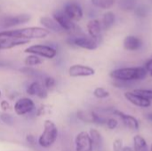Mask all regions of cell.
I'll return each instance as SVG.
<instances>
[{
	"label": "cell",
	"mask_w": 152,
	"mask_h": 151,
	"mask_svg": "<svg viewBox=\"0 0 152 151\" xmlns=\"http://www.w3.org/2000/svg\"><path fill=\"white\" fill-rule=\"evenodd\" d=\"M150 151H152V143L151 145V148H150Z\"/></svg>",
	"instance_id": "cell-38"
},
{
	"label": "cell",
	"mask_w": 152,
	"mask_h": 151,
	"mask_svg": "<svg viewBox=\"0 0 152 151\" xmlns=\"http://www.w3.org/2000/svg\"><path fill=\"white\" fill-rule=\"evenodd\" d=\"M151 77H152V74H151Z\"/></svg>",
	"instance_id": "cell-40"
},
{
	"label": "cell",
	"mask_w": 152,
	"mask_h": 151,
	"mask_svg": "<svg viewBox=\"0 0 152 151\" xmlns=\"http://www.w3.org/2000/svg\"><path fill=\"white\" fill-rule=\"evenodd\" d=\"M50 34V31L45 28L40 27H29L23 28L13 30H6L0 32L1 37H10L21 40H30V39H41L46 37Z\"/></svg>",
	"instance_id": "cell-2"
},
{
	"label": "cell",
	"mask_w": 152,
	"mask_h": 151,
	"mask_svg": "<svg viewBox=\"0 0 152 151\" xmlns=\"http://www.w3.org/2000/svg\"><path fill=\"white\" fill-rule=\"evenodd\" d=\"M53 19L61 26V28L63 29V31L65 30L69 33H73V34H75V36L77 34H79L80 28L77 27V25L73 20H71L69 17H67L63 12H60V11L55 12L53 13Z\"/></svg>",
	"instance_id": "cell-4"
},
{
	"label": "cell",
	"mask_w": 152,
	"mask_h": 151,
	"mask_svg": "<svg viewBox=\"0 0 152 151\" xmlns=\"http://www.w3.org/2000/svg\"><path fill=\"white\" fill-rule=\"evenodd\" d=\"M26 53L34 54L46 59H53L57 55V51L52 46L45 44H34L25 49Z\"/></svg>",
	"instance_id": "cell-6"
},
{
	"label": "cell",
	"mask_w": 152,
	"mask_h": 151,
	"mask_svg": "<svg viewBox=\"0 0 152 151\" xmlns=\"http://www.w3.org/2000/svg\"><path fill=\"white\" fill-rule=\"evenodd\" d=\"M0 119L5 124V125H13L14 123V120H13V117L9 115V114H6V113H3L0 115Z\"/></svg>",
	"instance_id": "cell-32"
},
{
	"label": "cell",
	"mask_w": 152,
	"mask_h": 151,
	"mask_svg": "<svg viewBox=\"0 0 152 151\" xmlns=\"http://www.w3.org/2000/svg\"><path fill=\"white\" fill-rule=\"evenodd\" d=\"M134 151H148V144L146 140L140 134H136L133 138Z\"/></svg>",
	"instance_id": "cell-18"
},
{
	"label": "cell",
	"mask_w": 152,
	"mask_h": 151,
	"mask_svg": "<svg viewBox=\"0 0 152 151\" xmlns=\"http://www.w3.org/2000/svg\"><path fill=\"white\" fill-rule=\"evenodd\" d=\"M124 148V144H123V140L120 138H117L114 140L113 143H112V150L113 151H122Z\"/></svg>",
	"instance_id": "cell-31"
},
{
	"label": "cell",
	"mask_w": 152,
	"mask_h": 151,
	"mask_svg": "<svg viewBox=\"0 0 152 151\" xmlns=\"http://www.w3.org/2000/svg\"><path fill=\"white\" fill-rule=\"evenodd\" d=\"M27 93L28 95H32V96H37L41 99H45L47 97V90L44 87V85H42L40 83L35 81L33 83H31L26 90Z\"/></svg>",
	"instance_id": "cell-15"
},
{
	"label": "cell",
	"mask_w": 152,
	"mask_h": 151,
	"mask_svg": "<svg viewBox=\"0 0 152 151\" xmlns=\"http://www.w3.org/2000/svg\"><path fill=\"white\" fill-rule=\"evenodd\" d=\"M0 106H1V108H2V109L3 110H7V109H9V108H10V105H9V103L7 102V101H1V103H0Z\"/></svg>",
	"instance_id": "cell-35"
},
{
	"label": "cell",
	"mask_w": 152,
	"mask_h": 151,
	"mask_svg": "<svg viewBox=\"0 0 152 151\" xmlns=\"http://www.w3.org/2000/svg\"><path fill=\"white\" fill-rule=\"evenodd\" d=\"M55 79L53 77H46L44 78V87L46 89V90H52L54 88L55 86Z\"/></svg>",
	"instance_id": "cell-28"
},
{
	"label": "cell",
	"mask_w": 152,
	"mask_h": 151,
	"mask_svg": "<svg viewBox=\"0 0 152 151\" xmlns=\"http://www.w3.org/2000/svg\"><path fill=\"white\" fill-rule=\"evenodd\" d=\"M24 63L27 67H33V66H37V65H40L41 63H43V60L37 55L30 54L25 58Z\"/></svg>",
	"instance_id": "cell-22"
},
{
	"label": "cell",
	"mask_w": 152,
	"mask_h": 151,
	"mask_svg": "<svg viewBox=\"0 0 152 151\" xmlns=\"http://www.w3.org/2000/svg\"><path fill=\"white\" fill-rule=\"evenodd\" d=\"M29 14H18V15H10L4 16L0 19V28H8L19 25L25 24L30 20Z\"/></svg>",
	"instance_id": "cell-7"
},
{
	"label": "cell",
	"mask_w": 152,
	"mask_h": 151,
	"mask_svg": "<svg viewBox=\"0 0 152 151\" xmlns=\"http://www.w3.org/2000/svg\"><path fill=\"white\" fill-rule=\"evenodd\" d=\"M122 151H134V150L131 147H129V146H126V147L123 148Z\"/></svg>",
	"instance_id": "cell-37"
},
{
	"label": "cell",
	"mask_w": 152,
	"mask_h": 151,
	"mask_svg": "<svg viewBox=\"0 0 152 151\" xmlns=\"http://www.w3.org/2000/svg\"><path fill=\"white\" fill-rule=\"evenodd\" d=\"M26 140H27L28 143H29L30 145H34V144L36 143L35 137H34L33 135H31V134H29V135H27V137H26Z\"/></svg>",
	"instance_id": "cell-34"
},
{
	"label": "cell",
	"mask_w": 152,
	"mask_h": 151,
	"mask_svg": "<svg viewBox=\"0 0 152 151\" xmlns=\"http://www.w3.org/2000/svg\"><path fill=\"white\" fill-rule=\"evenodd\" d=\"M35 109V103L29 98L19 99L14 104V111L18 116H24Z\"/></svg>",
	"instance_id": "cell-11"
},
{
	"label": "cell",
	"mask_w": 152,
	"mask_h": 151,
	"mask_svg": "<svg viewBox=\"0 0 152 151\" xmlns=\"http://www.w3.org/2000/svg\"><path fill=\"white\" fill-rule=\"evenodd\" d=\"M145 118H146L148 121H150V122H151L152 123V112H149V113L145 114Z\"/></svg>",
	"instance_id": "cell-36"
},
{
	"label": "cell",
	"mask_w": 152,
	"mask_h": 151,
	"mask_svg": "<svg viewBox=\"0 0 152 151\" xmlns=\"http://www.w3.org/2000/svg\"><path fill=\"white\" fill-rule=\"evenodd\" d=\"M134 93L149 99L150 101H152V89H142V88H139V89H134Z\"/></svg>",
	"instance_id": "cell-27"
},
{
	"label": "cell",
	"mask_w": 152,
	"mask_h": 151,
	"mask_svg": "<svg viewBox=\"0 0 152 151\" xmlns=\"http://www.w3.org/2000/svg\"><path fill=\"white\" fill-rule=\"evenodd\" d=\"M123 45L126 50L130 51V52H135L142 48V41L140 37L134 36V35H130L125 37Z\"/></svg>",
	"instance_id": "cell-14"
},
{
	"label": "cell",
	"mask_w": 152,
	"mask_h": 151,
	"mask_svg": "<svg viewBox=\"0 0 152 151\" xmlns=\"http://www.w3.org/2000/svg\"><path fill=\"white\" fill-rule=\"evenodd\" d=\"M77 118L85 123H93V111L80 110L77 112Z\"/></svg>",
	"instance_id": "cell-24"
},
{
	"label": "cell",
	"mask_w": 152,
	"mask_h": 151,
	"mask_svg": "<svg viewBox=\"0 0 152 151\" xmlns=\"http://www.w3.org/2000/svg\"><path fill=\"white\" fill-rule=\"evenodd\" d=\"M86 27H87V31H88L89 36L92 37L93 39L98 41V39L101 36V34H102V23L98 20L94 19V20H89Z\"/></svg>",
	"instance_id": "cell-16"
},
{
	"label": "cell",
	"mask_w": 152,
	"mask_h": 151,
	"mask_svg": "<svg viewBox=\"0 0 152 151\" xmlns=\"http://www.w3.org/2000/svg\"><path fill=\"white\" fill-rule=\"evenodd\" d=\"M105 125L108 127V129L110 130H115L118 126V120L114 118V117H110L107 118L106 124Z\"/></svg>",
	"instance_id": "cell-30"
},
{
	"label": "cell",
	"mask_w": 152,
	"mask_h": 151,
	"mask_svg": "<svg viewBox=\"0 0 152 151\" xmlns=\"http://www.w3.org/2000/svg\"><path fill=\"white\" fill-rule=\"evenodd\" d=\"M112 114L115 117H117L122 122L124 126L126 127L127 129H129L131 131H138L139 130L140 123H139V120L135 117H134L132 115L126 114L118 109H114L112 111Z\"/></svg>",
	"instance_id": "cell-8"
},
{
	"label": "cell",
	"mask_w": 152,
	"mask_h": 151,
	"mask_svg": "<svg viewBox=\"0 0 152 151\" xmlns=\"http://www.w3.org/2000/svg\"><path fill=\"white\" fill-rule=\"evenodd\" d=\"M76 151H93L94 144L87 132H80L75 138Z\"/></svg>",
	"instance_id": "cell-9"
},
{
	"label": "cell",
	"mask_w": 152,
	"mask_h": 151,
	"mask_svg": "<svg viewBox=\"0 0 152 151\" xmlns=\"http://www.w3.org/2000/svg\"><path fill=\"white\" fill-rule=\"evenodd\" d=\"M134 12L135 14L138 16V17H141V18H144L147 13H148V11H147V8L144 6V5H142V4H137L136 8L134 9Z\"/></svg>",
	"instance_id": "cell-29"
},
{
	"label": "cell",
	"mask_w": 152,
	"mask_h": 151,
	"mask_svg": "<svg viewBox=\"0 0 152 151\" xmlns=\"http://www.w3.org/2000/svg\"><path fill=\"white\" fill-rule=\"evenodd\" d=\"M148 72L142 67H126L112 70L110 77L114 81H120L124 83H132L135 81H142L146 78Z\"/></svg>",
	"instance_id": "cell-1"
},
{
	"label": "cell",
	"mask_w": 152,
	"mask_h": 151,
	"mask_svg": "<svg viewBox=\"0 0 152 151\" xmlns=\"http://www.w3.org/2000/svg\"><path fill=\"white\" fill-rule=\"evenodd\" d=\"M88 133H89V135L91 137L94 147H95L96 149H100L102 146V142H103V139H102V136L101 133L97 129L92 128V129H90Z\"/></svg>",
	"instance_id": "cell-19"
},
{
	"label": "cell",
	"mask_w": 152,
	"mask_h": 151,
	"mask_svg": "<svg viewBox=\"0 0 152 151\" xmlns=\"http://www.w3.org/2000/svg\"><path fill=\"white\" fill-rule=\"evenodd\" d=\"M116 3V0H92V4L101 9H109Z\"/></svg>",
	"instance_id": "cell-23"
},
{
	"label": "cell",
	"mask_w": 152,
	"mask_h": 151,
	"mask_svg": "<svg viewBox=\"0 0 152 151\" xmlns=\"http://www.w3.org/2000/svg\"><path fill=\"white\" fill-rule=\"evenodd\" d=\"M20 71L24 74H26L27 76L30 77H36V78H38L40 77H42V73H40L38 70H36L32 68H29V67H25V68H22L20 69Z\"/></svg>",
	"instance_id": "cell-26"
},
{
	"label": "cell",
	"mask_w": 152,
	"mask_h": 151,
	"mask_svg": "<svg viewBox=\"0 0 152 151\" xmlns=\"http://www.w3.org/2000/svg\"><path fill=\"white\" fill-rule=\"evenodd\" d=\"M115 14L111 12H106L103 17H102V27L103 29L107 30L109 29L114 23L115 21Z\"/></svg>",
	"instance_id": "cell-21"
},
{
	"label": "cell",
	"mask_w": 152,
	"mask_h": 151,
	"mask_svg": "<svg viewBox=\"0 0 152 151\" xmlns=\"http://www.w3.org/2000/svg\"><path fill=\"white\" fill-rule=\"evenodd\" d=\"M67 17H69L74 22L79 21L83 18V10L81 6L76 3H69L64 6L63 12Z\"/></svg>",
	"instance_id": "cell-13"
},
{
	"label": "cell",
	"mask_w": 152,
	"mask_h": 151,
	"mask_svg": "<svg viewBox=\"0 0 152 151\" xmlns=\"http://www.w3.org/2000/svg\"><path fill=\"white\" fill-rule=\"evenodd\" d=\"M118 5L125 12L134 11L137 6V0H118Z\"/></svg>",
	"instance_id": "cell-20"
},
{
	"label": "cell",
	"mask_w": 152,
	"mask_h": 151,
	"mask_svg": "<svg viewBox=\"0 0 152 151\" xmlns=\"http://www.w3.org/2000/svg\"><path fill=\"white\" fill-rule=\"evenodd\" d=\"M69 44L86 49V50H95L98 47V41L93 39L90 36L84 35H76L68 39Z\"/></svg>",
	"instance_id": "cell-5"
},
{
	"label": "cell",
	"mask_w": 152,
	"mask_h": 151,
	"mask_svg": "<svg viewBox=\"0 0 152 151\" xmlns=\"http://www.w3.org/2000/svg\"><path fill=\"white\" fill-rule=\"evenodd\" d=\"M58 138V129L55 124L51 120H45L44 124V132L38 138V144L43 148H50Z\"/></svg>",
	"instance_id": "cell-3"
},
{
	"label": "cell",
	"mask_w": 152,
	"mask_h": 151,
	"mask_svg": "<svg viewBox=\"0 0 152 151\" xmlns=\"http://www.w3.org/2000/svg\"><path fill=\"white\" fill-rule=\"evenodd\" d=\"M124 96L128 102H130L131 104H133L135 107L142 108V109H147L151 106V101L134 93V91L126 92L124 93Z\"/></svg>",
	"instance_id": "cell-10"
},
{
	"label": "cell",
	"mask_w": 152,
	"mask_h": 151,
	"mask_svg": "<svg viewBox=\"0 0 152 151\" xmlns=\"http://www.w3.org/2000/svg\"><path fill=\"white\" fill-rule=\"evenodd\" d=\"M68 72L71 77H86L94 76L95 74V70L93 68L81 64L72 65L71 67H69Z\"/></svg>",
	"instance_id": "cell-12"
},
{
	"label": "cell",
	"mask_w": 152,
	"mask_h": 151,
	"mask_svg": "<svg viewBox=\"0 0 152 151\" xmlns=\"http://www.w3.org/2000/svg\"><path fill=\"white\" fill-rule=\"evenodd\" d=\"M94 96L97 99H107L110 96V93L106 88L97 87L94 90Z\"/></svg>",
	"instance_id": "cell-25"
},
{
	"label": "cell",
	"mask_w": 152,
	"mask_h": 151,
	"mask_svg": "<svg viewBox=\"0 0 152 151\" xmlns=\"http://www.w3.org/2000/svg\"><path fill=\"white\" fill-rule=\"evenodd\" d=\"M40 23L45 27V28H46L49 31L50 30H52L53 32H61V31H63V29L61 28V26L53 18L42 17L40 19Z\"/></svg>",
	"instance_id": "cell-17"
},
{
	"label": "cell",
	"mask_w": 152,
	"mask_h": 151,
	"mask_svg": "<svg viewBox=\"0 0 152 151\" xmlns=\"http://www.w3.org/2000/svg\"><path fill=\"white\" fill-rule=\"evenodd\" d=\"M0 96H1V92H0Z\"/></svg>",
	"instance_id": "cell-39"
},
{
	"label": "cell",
	"mask_w": 152,
	"mask_h": 151,
	"mask_svg": "<svg viewBox=\"0 0 152 151\" xmlns=\"http://www.w3.org/2000/svg\"><path fill=\"white\" fill-rule=\"evenodd\" d=\"M143 68L146 69V71L148 72V74H150V75L152 74V58L146 61V63L144 64Z\"/></svg>",
	"instance_id": "cell-33"
}]
</instances>
